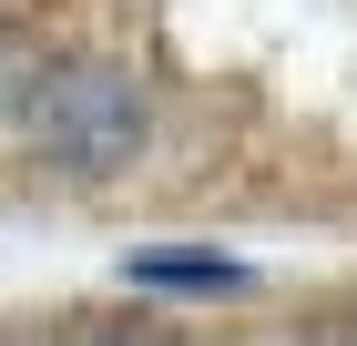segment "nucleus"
<instances>
[{
	"label": "nucleus",
	"mask_w": 357,
	"mask_h": 346,
	"mask_svg": "<svg viewBox=\"0 0 357 346\" xmlns=\"http://www.w3.org/2000/svg\"><path fill=\"white\" fill-rule=\"evenodd\" d=\"M21 133H31V153L52 173L102 184V173H123L143 153L153 112H143V81L112 72V61H41L31 92H21Z\"/></svg>",
	"instance_id": "f257e3e1"
},
{
	"label": "nucleus",
	"mask_w": 357,
	"mask_h": 346,
	"mask_svg": "<svg viewBox=\"0 0 357 346\" xmlns=\"http://www.w3.org/2000/svg\"><path fill=\"white\" fill-rule=\"evenodd\" d=\"M123 285H174V295H215V285H245V265H225V255H133Z\"/></svg>",
	"instance_id": "f03ea898"
},
{
	"label": "nucleus",
	"mask_w": 357,
	"mask_h": 346,
	"mask_svg": "<svg viewBox=\"0 0 357 346\" xmlns=\"http://www.w3.org/2000/svg\"><path fill=\"white\" fill-rule=\"evenodd\" d=\"M21 92H31V61L0 41V112H21Z\"/></svg>",
	"instance_id": "7ed1b4c3"
}]
</instances>
